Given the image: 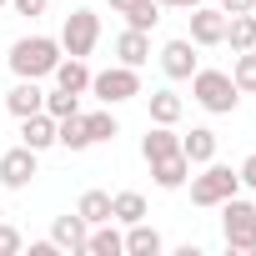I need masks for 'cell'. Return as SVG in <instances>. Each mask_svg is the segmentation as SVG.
I'll list each match as a JSON object with an SVG mask.
<instances>
[{
	"label": "cell",
	"instance_id": "obj_1",
	"mask_svg": "<svg viewBox=\"0 0 256 256\" xmlns=\"http://www.w3.org/2000/svg\"><path fill=\"white\" fill-rule=\"evenodd\" d=\"M56 60H60V40H50V36H26V40L10 46V70H16L20 80H40V76H50Z\"/></svg>",
	"mask_w": 256,
	"mask_h": 256
},
{
	"label": "cell",
	"instance_id": "obj_2",
	"mask_svg": "<svg viewBox=\"0 0 256 256\" xmlns=\"http://www.w3.org/2000/svg\"><path fill=\"white\" fill-rule=\"evenodd\" d=\"M191 96H196V106L211 110V116H231L236 100H241V90H236V80H231L226 70H201V66H196V76H191Z\"/></svg>",
	"mask_w": 256,
	"mask_h": 256
},
{
	"label": "cell",
	"instance_id": "obj_3",
	"mask_svg": "<svg viewBox=\"0 0 256 256\" xmlns=\"http://www.w3.org/2000/svg\"><path fill=\"white\" fill-rule=\"evenodd\" d=\"M221 236L231 251H256V206L241 196H226L221 201Z\"/></svg>",
	"mask_w": 256,
	"mask_h": 256
},
{
	"label": "cell",
	"instance_id": "obj_4",
	"mask_svg": "<svg viewBox=\"0 0 256 256\" xmlns=\"http://www.w3.org/2000/svg\"><path fill=\"white\" fill-rule=\"evenodd\" d=\"M236 191H241V176H236L231 166H221V161H206V171L191 176V201H196V206H221V201L236 196Z\"/></svg>",
	"mask_w": 256,
	"mask_h": 256
},
{
	"label": "cell",
	"instance_id": "obj_5",
	"mask_svg": "<svg viewBox=\"0 0 256 256\" xmlns=\"http://www.w3.org/2000/svg\"><path fill=\"white\" fill-rule=\"evenodd\" d=\"M96 40H100V16H96V10H86V6H80V10H70V16H66V26H60V50L86 60V56L96 50Z\"/></svg>",
	"mask_w": 256,
	"mask_h": 256
},
{
	"label": "cell",
	"instance_id": "obj_6",
	"mask_svg": "<svg viewBox=\"0 0 256 256\" xmlns=\"http://www.w3.org/2000/svg\"><path fill=\"white\" fill-rule=\"evenodd\" d=\"M90 90H96V96H100L106 106H120V100L141 96V76H136L131 66H110V70L90 76Z\"/></svg>",
	"mask_w": 256,
	"mask_h": 256
},
{
	"label": "cell",
	"instance_id": "obj_7",
	"mask_svg": "<svg viewBox=\"0 0 256 256\" xmlns=\"http://www.w3.org/2000/svg\"><path fill=\"white\" fill-rule=\"evenodd\" d=\"M36 181V151L30 146H16L0 156V186H10V191H26Z\"/></svg>",
	"mask_w": 256,
	"mask_h": 256
},
{
	"label": "cell",
	"instance_id": "obj_8",
	"mask_svg": "<svg viewBox=\"0 0 256 256\" xmlns=\"http://www.w3.org/2000/svg\"><path fill=\"white\" fill-rule=\"evenodd\" d=\"M161 70L171 80H191L196 76V40H166L161 46Z\"/></svg>",
	"mask_w": 256,
	"mask_h": 256
},
{
	"label": "cell",
	"instance_id": "obj_9",
	"mask_svg": "<svg viewBox=\"0 0 256 256\" xmlns=\"http://www.w3.org/2000/svg\"><path fill=\"white\" fill-rule=\"evenodd\" d=\"M86 236H90V221H86L80 211L56 216V226H50V241H56L60 251H86Z\"/></svg>",
	"mask_w": 256,
	"mask_h": 256
},
{
	"label": "cell",
	"instance_id": "obj_10",
	"mask_svg": "<svg viewBox=\"0 0 256 256\" xmlns=\"http://www.w3.org/2000/svg\"><path fill=\"white\" fill-rule=\"evenodd\" d=\"M191 40H196V46H221V40H226V16L191 6Z\"/></svg>",
	"mask_w": 256,
	"mask_h": 256
},
{
	"label": "cell",
	"instance_id": "obj_11",
	"mask_svg": "<svg viewBox=\"0 0 256 256\" xmlns=\"http://www.w3.org/2000/svg\"><path fill=\"white\" fill-rule=\"evenodd\" d=\"M116 56H120V66L141 70V66L151 60V36H146V30H131V26H126V30H120V40H116Z\"/></svg>",
	"mask_w": 256,
	"mask_h": 256
},
{
	"label": "cell",
	"instance_id": "obj_12",
	"mask_svg": "<svg viewBox=\"0 0 256 256\" xmlns=\"http://www.w3.org/2000/svg\"><path fill=\"white\" fill-rule=\"evenodd\" d=\"M20 146H30L36 156H40L46 146H56V116H46V110L26 116V126H20Z\"/></svg>",
	"mask_w": 256,
	"mask_h": 256
},
{
	"label": "cell",
	"instance_id": "obj_13",
	"mask_svg": "<svg viewBox=\"0 0 256 256\" xmlns=\"http://www.w3.org/2000/svg\"><path fill=\"white\" fill-rule=\"evenodd\" d=\"M86 256H126V236L116 231V221L90 226V236H86Z\"/></svg>",
	"mask_w": 256,
	"mask_h": 256
},
{
	"label": "cell",
	"instance_id": "obj_14",
	"mask_svg": "<svg viewBox=\"0 0 256 256\" xmlns=\"http://www.w3.org/2000/svg\"><path fill=\"white\" fill-rule=\"evenodd\" d=\"M181 151V136L171 131V126H151V131L141 136V156L146 161H166V156H176Z\"/></svg>",
	"mask_w": 256,
	"mask_h": 256
},
{
	"label": "cell",
	"instance_id": "obj_15",
	"mask_svg": "<svg viewBox=\"0 0 256 256\" xmlns=\"http://www.w3.org/2000/svg\"><path fill=\"white\" fill-rule=\"evenodd\" d=\"M6 110L26 120V116H36V110H46V90H40L36 80H20V86H16V90L6 96Z\"/></svg>",
	"mask_w": 256,
	"mask_h": 256
},
{
	"label": "cell",
	"instance_id": "obj_16",
	"mask_svg": "<svg viewBox=\"0 0 256 256\" xmlns=\"http://www.w3.org/2000/svg\"><path fill=\"white\" fill-rule=\"evenodd\" d=\"M151 176H156V186H161V191H181V186H186V176H191V161L176 151V156H166V161H151Z\"/></svg>",
	"mask_w": 256,
	"mask_h": 256
},
{
	"label": "cell",
	"instance_id": "obj_17",
	"mask_svg": "<svg viewBox=\"0 0 256 256\" xmlns=\"http://www.w3.org/2000/svg\"><path fill=\"white\" fill-rule=\"evenodd\" d=\"M231 50H256V10H241V16H226V40Z\"/></svg>",
	"mask_w": 256,
	"mask_h": 256
},
{
	"label": "cell",
	"instance_id": "obj_18",
	"mask_svg": "<svg viewBox=\"0 0 256 256\" xmlns=\"http://www.w3.org/2000/svg\"><path fill=\"white\" fill-rule=\"evenodd\" d=\"M161 231L146 226V221H131V231H126V256H161Z\"/></svg>",
	"mask_w": 256,
	"mask_h": 256
},
{
	"label": "cell",
	"instance_id": "obj_19",
	"mask_svg": "<svg viewBox=\"0 0 256 256\" xmlns=\"http://www.w3.org/2000/svg\"><path fill=\"white\" fill-rule=\"evenodd\" d=\"M181 156H186L191 166H206V161H216V131L196 126L191 136H181Z\"/></svg>",
	"mask_w": 256,
	"mask_h": 256
},
{
	"label": "cell",
	"instance_id": "obj_20",
	"mask_svg": "<svg viewBox=\"0 0 256 256\" xmlns=\"http://www.w3.org/2000/svg\"><path fill=\"white\" fill-rule=\"evenodd\" d=\"M50 76H56V86H60V90H76V96H80V90H90V70H86V60H80V56H70V60L60 56Z\"/></svg>",
	"mask_w": 256,
	"mask_h": 256
},
{
	"label": "cell",
	"instance_id": "obj_21",
	"mask_svg": "<svg viewBox=\"0 0 256 256\" xmlns=\"http://www.w3.org/2000/svg\"><path fill=\"white\" fill-rule=\"evenodd\" d=\"M56 146H66V151H86L90 146V131H86V116L80 110L56 120Z\"/></svg>",
	"mask_w": 256,
	"mask_h": 256
},
{
	"label": "cell",
	"instance_id": "obj_22",
	"mask_svg": "<svg viewBox=\"0 0 256 256\" xmlns=\"http://www.w3.org/2000/svg\"><path fill=\"white\" fill-rule=\"evenodd\" d=\"M110 221H120V226L146 221V196H141V191H116V196H110Z\"/></svg>",
	"mask_w": 256,
	"mask_h": 256
},
{
	"label": "cell",
	"instance_id": "obj_23",
	"mask_svg": "<svg viewBox=\"0 0 256 256\" xmlns=\"http://www.w3.org/2000/svg\"><path fill=\"white\" fill-rule=\"evenodd\" d=\"M181 110H186V106H181L176 90H151V120H156V126H176Z\"/></svg>",
	"mask_w": 256,
	"mask_h": 256
},
{
	"label": "cell",
	"instance_id": "obj_24",
	"mask_svg": "<svg viewBox=\"0 0 256 256\" xmlns=\"http://www.w3.org/2000/svg\"><path fill=\"white\" fill-rule=\"evenodd\" d=\"M76 211L90 221V226H100V221H110V191H86L80 201H76Z\"/></svg>",
	"mask_w": 256,
	"mask_h": 256
},
{
	"label": "cell",
	"instance_id": "obj_25",
	"mask_svg": "<svg viewBox=\"0 0 256 256\" xmlns=\"http://www.w3.org/2000/svg\"><path fill=\"white\" fill-rule=\"evenodd\" d=\"M86 131H90V146H96V141H116L120 126H116L110 110H90V116H86Z\"/></svg>",
	"mask_w": 256,
	"mask_h": 256
},
{
	"label": "cell",
	"instance_id": "obj_26",
	"mask_svg": "<svg viewBox=\"0 0 256 256\" xmlns=\"http://www.w3.org/2000/svg\"><path fill=\"white\" fill-rule=\"evenodd\" d=\"M156 20H161V6H156V0H136V6L126 10V26H131V30H151Z\"/></svg>",
	"mask_w": 256,
	"mask_h": 256
},
{
	"label": "cell",
	"instance_id": "obj_27",
	"mask_svg": "<svg viewBox=\"0 0 256 256\" xmlns=\"http://www.w3.org/2000/svg\"><path fill=\"white\" fill-rule=\"evenodd\" d=\"M231 80H236V90H256V50H236Z\"/></svg>",
	"mask_w": 256,
	"mask_h": 256
},
{
	"label": "cell",
	"instance_id": "obj_28",
	"mask_svg": "<svg viewBox=\"0 0 256 256\" xmlns=\"http://www.w3.org/2000/svg\"><path fill=\"white\" fill-rule=\"evenodd\" d=\"M76 110H80V106H76V90H60V86L46 90V116L60 120V116H76Z\"/></svg>",
	"mask_w": 256,
	"mask_h": 256
},
{
	"label": "cell",
	"instance_id": "obj_29",
	"mask_svg": "<svg viewBox=\"0 0 256 256\" xmlns=\"http://www.w3.org/2000/svg\"><path fill=\"white\" fill-rule=\"evenodd\" d=\"M26 241H20V231L16 226H6V221H0V256H16Z\"/></svg>",
	"mask_w": 256,
	"mask_h": 256
},
{
	"label": "cell",
	"instance_id": "obj_30",
	"mask_svg": "<svg viewBox=\"0 0 256 256\" xmlns=\"http://www.w3.org/2000/svg\"><path fill=\"white\" fill-rule=\"evenodd\" d=\"M236 176H241V186H251V191H256V151L241 161V171H236Z\"/></svg>",
	"mask_w": 256,
	"mask_h": 256
},
{
	"label": "cell",
	"instance_id": "obj_31",
	"mask_svg": "<svg viewBox=\"0 0 256 256\" xmlns=\"http://www.w3.org/2000/svg\"><path fill=\"white\" fill-rule=\"evenodd\" d=\"M10 6H16V16H30V20H36V16L46 10V0H10Z\"/></svg>",
	"mask_w": 256,
	"mask_h": 256
},
{
	"label": "cell",
	"instance_id": "obj_32",
	"mask_svg": "<svg viewBox=\"0 0 256 256\" xmlns=\"http://www.w3.org/2000/svg\"><path fill=\"white\" fill-rule=\"evenodd\" d=\"M241 10H256V0H221V16H241Z\"/></svg>",
	"mask_w": 256,
	"mask_h": 256
},
{
	"label": "cell",
	"instance_id": "obj_33",
	"mask_svg": "<svg viewBox=\"0 0 256 256\" xmlns=\"http://www.w3.org/2000/svg\"><path fill=\"white\" fill-rule=\"evenodd\" d=\"M30 256H60L56 241H30Z\"/></svg>",
	"mask_w": 256,
	"mask_h": 256
},
{
	"label": "cell",
	"instance_id": "obj_34",
	"mask_svg": "<svg viewBox=\"0 0 256 256\" xmlns=\"http://www.w3.org/2000/svg\"><path fill=\"white\" fill-rule=\"evenodd\" d=\"M156 6H171V10H191V6H201V0H156Z\"/></svg>",
	"mask_w": 256,
	"mask_h": 256
},
{
	"label": "cell",
	"instance_id": "obj_35",
	"mask_svg": "<svg viewBox=\"0 0 256 256\" xmlns=\"http://www.w3.org/2000/svg\"><path fill=\"white\" fill-rule=\"evenodd\" d=\"M131 6H136V0H110V10H120V16L131 10Z\"/></svg>",
	"mask_w": 256,
	"mask_h": 256
},
{
	"label": "cell",
	"instance_id": "obj_36",
	"mask_svg": "<svg viewBox=\"0 0 256 256\" xmlns=\"http://www.w3.org/2000/svg\"><path fill=\"white\" fill-rule=\"evenodd\" d=\"M0 6H10V0H0Z\"/></svg>",
	"mask_w": 256,
	"mask_h": 256
},
{
	"label": "cell",
	"instance_id": "obj_37",
	"mask_svg": "<svg viewBox=\"0 0 256 256\" xmlns=\"http://www.w3.org/2000/svg\"><path fill=\"white\" fill-rule=\"evenodd\" d=\"M0 216H6V206H0Z\"/></svg>",
	"mask_w": 256,
	"mask_h": 256
}]
</instances>
